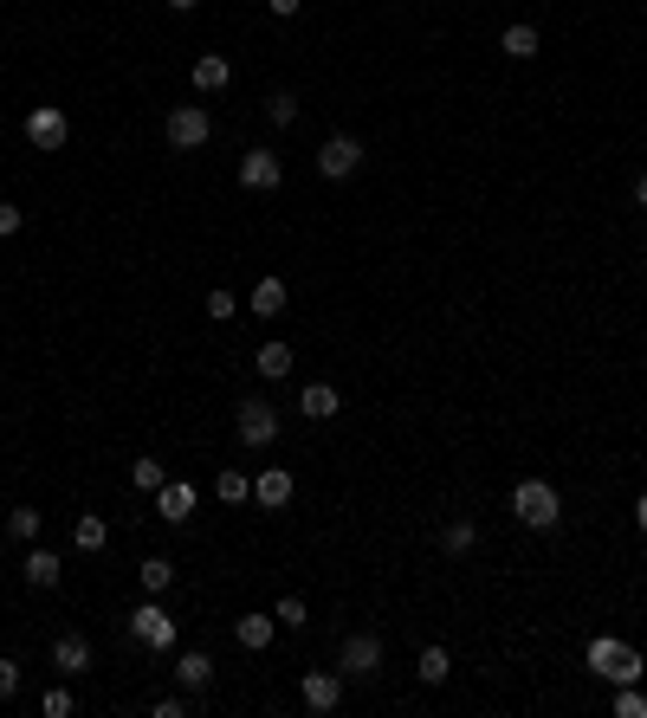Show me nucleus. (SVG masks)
<instances>
[{
    "label": "nucleus",
    "mask_w": 647,
    "mask_h": 718,
    "mask_svg": "<svg viewBox=\"0 0 647 718\" xmlns=\"http://www.w3.org/2000/svg\"><path fill=\"white\" fill-rule=\"evenodd\" d=\"M208 317H214V324H227V317H240V298H233L227 285H214V292H208Z\"/></svg>",
    "instance_id": "nucleus-29"
},
{
    "label": "nucleus",
    "mask_w": 647,
    "mask_h": 718,
    "mask_svg": "<svg viewBox=\"0 0 647 718\" xmlns=\"http://www.w3.org/2000/svg\"><path fill=\"white\" fill-rule=\"evenodd\" d=\"M220 499H227V505H246V499H253V479L227 466V473H220Z\"/></svg>",
    "instance_id": "nucleus-27"
},
{
    "label": "nucleus",
    "mask_w": 647,
    "mask_h": 718,
    "mask_svg": "<svg viewBox=\"0 0 647 718\" xmlns=\"http://www.w3.org/2000/svg\"><path fill=\"white\" fill-rule=\"evenodd\" d=\"M233 427H240L246 447H272V440H279V414H272L266 395H246V402L233 408Z\"/></svg>",
    "instance_id": "nucleus-3"
},
{
    "label": "nucleus",
    "mask_w": 647,
    "mask_h": 718,
    "mask_svg": "<svg viewBox=\"0 0 647 718\" xmlns=\"http://www.w3.org/2000/svg\"><path fill=\"white\" fill-rule=\"evenodd\" d=\"M208 130H214V123H208V110H201V104H175L169 110V143L175 149H201V143H208Z\"/></svg>",
    "instance_id": "nucleus-6"
},
{
    "label": "nucleus",
    "mask_w": 647,
    "mask_h": 718,
    "mask_svg": "<svg viewBox=\"0 0 647 718\" xmlns=\"http://www.w3.org/2000/svg\"><path fill=\"white\" fill-rule=\"evenodd\" d=\"M356 169H363V143H356V136H324V149H318L324 182H343V175H356Z\"/></svg>",
    "instance_id": "nucleus-5"
},
{
    "label": "nucleus",
    "mask_w": 647,
    "mask_h": 718,
    "mask_svg": "<svg viewBox=\"0 0 647 718\" xmlns=\"http://www.w3.org/2000/svg\"><path fill=\"white\" fill-rule=\"evenodd\" d=\"M415 667H421V680H428V686H440V680L453 673V654H447V647H421Z\"/></svg>",
    "instance_id": "nucleus-23"
},
{
    "label": "nucleus",
    "mask_w": 647,
    "mask_h": 718,
    "mask_svg": "<svg viewBox=\"0 0 647 718\" xmlns=\"http://www.w3.org/2000/svg\"><path fill=\"white\" fill-rule=\"evenodd\" d=\"M130 634H136L143 647H156V654H169V647H175V621H169V609H162L156 596H149L143 609L130 615Z\"/></svg>",
    "instance_id": "nucleus-4"
},
{
    "label": "nucleus",
    "mask_w": 647,
    "mask_h": 718,
    "mask_svg": "<svg viewBox=\"0 0 647 718\" xmlns=\"http://www.w3.org/2000/svg\"><path fill=\"white\" fill-rule=\"evenodd\" d=\"M136 576H143L149 596H162V589L175 583V563H169V557H143V570H136Z\"/></svg>",
    "instance_id": "nucleus-24"
},
{
    "label": "nucleus",
    "mask_w": 647,
    "mask_h": 718,
    "mask_svg": "<svg viewBox=\"0 0 647 718\" xmlns=\"http://www.w3.org/2000/svg\"><path fill=\"white\" fill-rule=\"evenodd\" d=\"M65 130H72V123H65L59 104H39L33 117H26V143L33 149H65Z\"/></svg>",
    "instance_id": "nucleus-8"
},
{
    "label": "nucleus",
    "mask_w": 647,
    "mask_h": 718,
    "mask_svg": "<svg viewBox=\"0 0 647 718\" xmlns=\"http://www.w3.org/2000/svg\"><path fill=\"white\" fill-rule=\"evenodd\" d=\"M7 537H13V544H33V537H39V512H33V505H13Z\"/></svg>",
    "instance_id": "nucleus-25"
},
{
    "label": "nucleus",
    "mask_w": 647,
    "mask_h": 718,
    "mask_svg": "<svg viewBox=\"0 0 647 718\" xmlns=\"http://www.w3.org/2000/svg\"><path fill=\"white\" fill-rule=\"evenodd\" d=\"M298 7H305V0H272V13H279V20H292Z\"/></svg>",
    "instance_id": "nucleus-37"
},
{
    "label": "nucleus",
    "mask_w": 647,
    "mask_h": 718,
    "mask_svg": "<svg viewBox=\"0 0 647 718\" xmlns=\"http://www.w3.org/2000/svg\"><path fill=\"white\" fill-rule=\"evenodd\" d=\"M583 667H589V673H602V680H615V686H641L647 660H641L628 641H615V634H596V641L583 647Z\"/></svg>",
    "instance_id": "nucleus-1"
},
{
    "label": "nucleus",
    "mask_w": 647,
    "mask_h": 718,
    "mask_svg": "<svg viewBox=\"0 0 647 718\" xmlns=\"http://www.w3.org/2000/svg\"><path fill=\"white\" fill-rule=\"evenodd\" d=\"M298 699H305V712H337L343 706V673H305L298 680Z\"/></svg>",
    "instance_id": "nucleus-7"
},
{
    "label": "nucleus",
    "mask_w": 647,
    "mask_h": 718,
    "mask_svg": "<svg viewBox=\"0 0 647 718\" xmlns=\"http://www.w3.org/2000/svg\"><path fill=\"white\" fill-rule=\"evenodd\" d=\"M512 512L525 518L531 531H557L563 499H557V486H550V479H518V486H512Z\"/></svg>",
    "instance_id": "nucleus-2"
},
{
    "label": "nucleus",
    "mask_w": 647,
    "mask_h": 718,
    "mask_svg": "<svg viewBox=\"0 0 647 718\" xmlns=\"http://www.w3.org/2000/svg\"><path fill=\"white\" fill-rule=\"evenodd\" d=\"M279 311H285V279H272V272H266V279L253 285V317H266V324H272Z\"/></svg>",
    "instance_id": "nucleus-19"
},
{
    "label": "nucleus",
    "mask_w": 647,
    "mask_h": 718,
    "mask_svg": "<svg viewBox=\"0 0 647 718\" xmlns=\"http://www.w3.org/2000/svg\"><path fill=\"white\" fill-rule=\"evenodd\" d=\"M615 718H647V699H641V686H622V693H615Z\"/></svg>",
    "instance_id": "nucleus-31"
},
{
    "label": "nucleus",
    "mask_w": 647,
    "mask_h": 718,
    "mask_svg": "<svg viewBox=\"0 0 647 718\" xmlns=\"http://www.w3.org/2000/svg\"><path fill=\"white\" fill-rule=\"evenodd\" d=\"M233 85V65L220 59V52H208V59H195V91H227Z\"/></svg>",
    "instance_id": "nucleus-18"
},
{
    "label": "nucleus",
    "mask_w": 647,
    "mask_h": 718,
    "mask_svg": "<svg viewBox=\"0 0 647 718\" xmlns=\"http://www.w3.org/2000/svg\"><path fill=\"white\" fill-rule=\"evenodd\" d=\"M169 7H175V13H188V7H201V0H169Z\"/></svg>",
    "instance_id": "nucleus-40"
},
{
    "label": "nucleus",
    "mask_w": 647,
    "mask_h": 718,
    "mask_svg": "<svg viewBox=\"0 0 647 718\" xmlns=\"http://www.w3.org/2000/svg\"><path fill=\"white\" fill-rule=\"evenodd\" d=\"M298 408H305L311 421H330V414L343 408V395L330 389V382H305V395H298Z\"/></svg>",
    "instance_id": "nucleus-16"
},
{
    "label": "nucleus",
    "mask_w": 647,
    "mask_h": 718,
    "mask_svg": "<svg viewBox=\"0 0 647 718\" xmlns=\"http://www.w3.org/2000/svg\"><path fill=\"white\" fill-rule=\"evenodd\" d=\"M266 117L279 123V130H285V123H298V98H292V91H279V98L266 104Z\"/></svg>",
    "instance_id": "nucleus-32"
},
{
    "label": "nucleus",
    "mask_w": 647,
    "mask_h": 718,
    "mask_svg": "<svg viewBox=\"0 0 647 718\" xmlns=\"http://www.w3.org/2000/svg\"><path fill=\"white\" fill-rule=\"evenodd\" d=\"M499 46H505V59H538V26H525V20H518V26H505V39H499Z\"/></svg>",
    "instance_id": "nucleus-22"
},
{
    "label": "nucleus",
    "mask_w": 647,
    "mask_h": 718,
    "mask_svg": "<svg viewBox=\"0 0 647 718\" xmlns=\"http://www.w3.org/2000/svg\"><path fill=\"white\" fill-rule=\"evenodd\" d=\"M473 544H479V524L473 518H447V524H440V550H447V557H466Z\"/></svg>",
    "instance_id": "nucleus-17"
},
{
    "label": "nucleus",
    "mask_w": 647,
    "mask_h": 718,
    "mask_svg": "<svg viewBox=\"0 0 647 718\" xmlns=\"http://www.w3.org/2000/svg\"><path fill=\"white\" fill-rule=\"evenodd\" d=\"M72 537H78V550H104V537H110V524H104V518H91V512H85V518H78V524H72Z\"/></svg>",
    "instance_id": "nucleus-26"
},
{
    "label": "nucleus",
    "mask_w": 647,
    "mask_h": 718,
    "mask_svg": "<svg viewBox=\"0 0 647 718\" xmlns=\"http://www.w3.org/2000/svg\"><path fill=\"white\" fill-rule=\"evenodd\" d=\"M253 369L266 382H279V376H292V350H285V343H259V356H253Z\"/></svg>",
    "instance_id": "nucleus-20"
},
{
    "label": "nucleus",
    "mask_w": 647,
    "mask_h": 718,
    "mask_svg": "<svg viewBox=\"0 0 647 718\" xmlns=\"http://www.w3.org/2000/svg\"><path fill=\"white\" fill-rule=\"evenodd\" d=\"M39 712H46V718H72V712H78V699H72V686H52V693H46V699H39Z\"/></svg>",
    "instance_id": "nucleus-28"
},
{
    "label": "nucleus",
    "mask_w": 647,
    "mask_h": 718,
    "mask_svg": "<svg viewBox=\"0 0 647 718\" xmlns=\"http://www.w3.org/2000/svg\"><path fill=\"white\" fill-rule=\"evenodd\" d=\"M272 615H279V628H305V602H298V596H285Z\"/></svg>",
    "instance_id": "nucleus-33"
},
{
    "label": "nucleus",
    "mask_w": 647,
    "mask_h": 718,
    "mask_svg": "<svg viewBox=\"0 0 647 718\" xmlns=\"http://www.w3.org/2000/svg\"><path fill=\"white\" fill-rule=\"evenodd\" d=\"M208 680H214V660L201 654V647H188V654L175 660V686H188V693H201Z\"/></svg>",
    "instance_id": "nucleus-15"
},
{
    "label": "nucleus",
    "mask_w": 647,
    "mask_h": 718,
    "mask_svg": "<svg viewBox=\"0 0 647 718\" xmlns=\"http://www.w3.org/2000/svg\"><path fill=\"white\" fill-rule=\"evenodd\" d=\"M240 182L266 195V188H279V182H285V162L272 156V149H246V156H240Z\"/></svg>",
    "instance_id": "nucleus-9"
},
{
    "label": "nucleus",
    "mask_w": 647,
    "mask_h": 718,
    "mask_svg": "<svg viewBox=\"0 0 647 718\" xmlns=\"http://www.w3.org/2000/svg\"><path fill=\"white\" fill-rule=\"evenodd\" d=\"M635 524H641V531H647V492H641V499H635Z\"/></svg>",
    "instance_id": "nucleus-39"
},
{
    "label": "nucleus",
    "mask_w": 647,
    "mask_h": 718,
    "mask_svg": "<svg viewBox=\"0 0 647 718\" xmlns=\"http://www.w3.org/2000/svg\"><path fill=\"white\" fill-rule=\"evenodd\" d=\"M156 718H188V699H175V693L156 699Z\"/></svg>",
    "instance_id": "nucleus-35"
},
{
    "label": "nucleus",
    "mask_w": 647,
    "mask_h": 718,
    "mask_svg": "<svg viewBox=\"0 0 647 718\" xmlns=\"http://www.w3.org/2000/svg\"><path fill=\"white\" fill-rule=\"evenodd\" d=\"M52 667L59 673H85L91 667V641L85 634H59V641H52Z\"/></svg>",
    "instance_id": "nucleus-14"
},
{
    "label": "nucleus",
    "mask_w": 647,
    "mask_h": 718,
    "mask_svg": "<svg viewBox=\"0 0 647 718\" xmlns=\"http://www.w3.org/2000/svg\"><path fill=\"white\" fill-rule=\"evenodd\" d=\"M376 667H382V641L376 634H350L337 654V673H376Z\"/></svg>",
    "instance_id": "nucleus-11"
},
{
    "label": "nucleus",
    "mask_w": 647,
    "mask_h": 718,
    "mask_svg": "<svg viewBox=\"0 0 647 718\" xmlns=\"http://www.w3.org/2000/svg\"><path fill=\"white\" fill-rule=\"evenodd\" d=\"M292 492H298V479L285 473V466H266V473L253 479V499L266 505V512H279V505H292Z\"/></svg>",
    "instance_id": "nucleus-12"
},
{
    "label": "nucleus",
    "mask_w": 647,
    "mask_h": 718,
    "mask_svg": "<svg viewBox=\"0 0 647 718\" xmlns=\"http://www.w3.org/2000/svg\"><path fill=\"white\" fill-rule=\"evenodd\" d=\"M233 634H240V647H253V654H259V647H272V615H240V621H233Z\"/></svg>",
    "instance_id": "nucleus-21"
},
{
    "label": "nucleus",
    "mask_w": 647,
    "mask_h": 718,
    "mask_svg": "<svg viewBox=\"0 0 647 718\" xmlns=\"http://www.w3.org/2000/svg\"><path fill=\"white\" fill-rule=\"evenodd\" d=\"M156 512L169 524H188L195 518V486H188V479H162L156 486Z\"/></svg>",
    "instance_id": "nucleus-10"
},
{
    "label": "nucleus",
    "mask_w": 647,
    "mask_h": 718,
    "mask_svg": "<svg viewBox=\"0 0 647 718\" xmlns=\"http://www.w3.org/2000/svg\"><path fill=\"white\" fill-rule=\"evenodd\" d=\"M635 201H641V207H647V169H641V175H635Z\"/></svg>",
    "instance_id": "nucleus-38"
},
{
    "label": "nucleus",
    "mask_w": 647,
    "mask_h": 718,
    "mask_svg": "<svg viewBox=\"0 0 647 718\" xmlns=\"http://www.w3.org/2000/svg\"><path fill=\"white\" fill-rule=\"evenodd\" d=\"M130 479H136V492H156L169 473H162V460H136V466H130Z\"/></svg>",
    "instance_id": "nucleus-30"
},
{
    "label": "nucleus",
    "mask_w": 647,
    "mask_h": 718,
    "mask_svg": "<svg viewBox=\"0 0 647 718\" xmlns=\"http://www.w3.org/2000/svg\"><path fill=\"white\" fill-rule=\"evenodd\" d=\"M7 233H20V207H7V201H0V240H7Z\"/></svg>",
    "instance_id": "nucleus-36"
},
{
    "label": "nucleus",
    "mask_w": 647,
    "mask_h": 718,
    "mask_svg": "<svg viewBox=\"0 0 647 718\" xmlns=\"http://www.w3.org/2000/svg\"><path fill=\"white\" fill-rule=\"evenodd\" d=\"M59 576H65V563H59V550H26V583L33 589H59Z\"/></svg>",
    "instance_id": "nucleus-13"
},
{
    "label": "nucleus",
    "mask_w": 647,
    "mask_h": 718,
    "mask_svg": "<svg viewBox=\"0 0 647 718\" xmlns=\"http://www.w3.org/2000/svg\"><path fill=\"white\" fill-rule=\"evenodd\" d=\"M13 693H20V667L0 654V699H13Z\"/></svg>",
    "instance_id": "nucleus-34"
}]
</instances>
